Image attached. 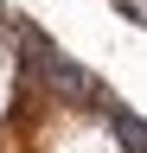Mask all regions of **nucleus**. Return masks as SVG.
<instances>
[{
	"label": "nucleus",
	"instance_id": "2",
	"mask_svg": "<svg viewBox=\"0 0 147 153\" xmlns=\"http://www.w3.org/2000/svg\"><path fill=\"white\" fill-rule=\"evenodd\" d=\"M115 13L128 19V26H141V0H115Z\"/></svg>",
	"mask_w": 147,
	"mask_h": 153
},
{
	"label": "nucleus",
	"instance_id": "1",
	"mask_svg": "<svg viewBox=\"0 0 147 153\" xmlns=\"http://www.w3.org/2000/svg\"><path fill=\"white\" fill-rule=\"evenodd\" d=\"M102 108H109V121H115V134H122V153H141V115L134 108H122V102H109V96H102Z\"/></svg>",
	"mask_w": 147,
	"mask_h": 153
}]
</instances>
